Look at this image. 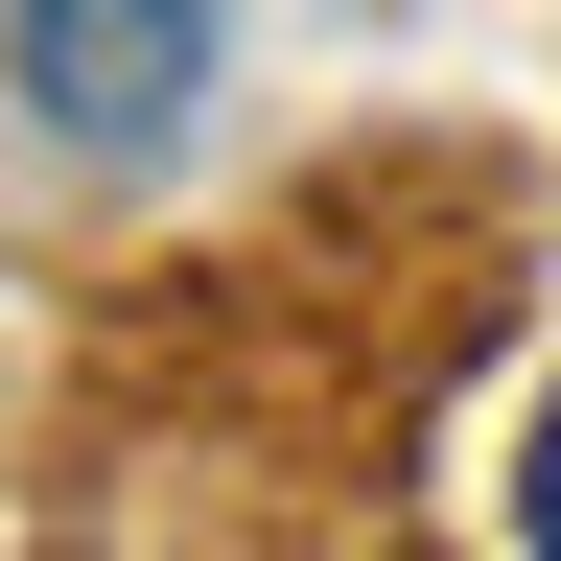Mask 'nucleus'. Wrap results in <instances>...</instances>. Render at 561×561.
I'll use <instances>...</instances> for the list:
<instances>
[{
    "label": "nucleus",
    "mask_w": 561,
    "mask_h": 561,
    "mask_svg": "<svg viewBox=\"0 0 561 561\" xmlns=\"http://www.w3.org/2000/svg\"><path fill=\"white\" fill-rule=\"evenodd\" d=\"M210 47H234V0H24V117L140 164V140H187Z\"/></svg>",
    "instance_id": "nucleus-1"
},
{
    "label": "nucleus",
    "mask_w": 561,
    "mask_h": 561,
    "mask_svg": "<svg viewBox=\"0 0 561 561\" xmlns=\"http://www.w3.org/2000/svg\"><path fill=\"white\" fill-rule=\"evenodd\" d=\"M515 515H538V561H561V398H538V445H515Z\"/></svg>",
    "instance_id": "nucleus-2"
}]
</instances>
